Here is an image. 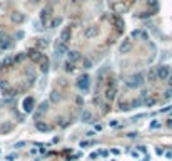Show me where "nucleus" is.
<instances>
[{
  "mask_svg": "<svg viewBox=\"0 0 172 161\" xmlns=\"http://www.w3.org/2000/svg\"><path fill=\"white\" fill-rule=\"evenodd\" d=\"M125 86L130 89H137V87H142L144 86V74L137 72V74H132L127 81H125Z\"/></svg>",
  "mask_w": 172,
  "mask_h": 161,
  "instance_id": "f257e3e1",
  "label": "nucleus"
},
{
  "mask_svg": "<svg viewBox=\"0 0 172 161\" xmlns=\"http://www.w3.org/2000/svg\"><path fill=\"white\" fill-rule=\"evenodd\" d=\"M55 57L57 59H60V57H64V56H67L69 54V47H67V44L65 42H62V40H59V42H55Z\"/></svg>",
  "mask_w": 172,
  "mask_h": 161,
  "instance_id": "f03ea898",
  "label": "nucleus"
},
{
  "mask_svg": "<svg viewBox=\"0 0 172 161\" xmlns=\"http://www.w3.org/2000/svg\"><path fill=\"white\" fill-rule=\"evenodd\" d=\"M22 107H24V111L27 114L34 113V109H35V99L32 98V96H27V98L22 101Z\"/></svg>",
  "mask_w": 172,
  "mask_h": 161,
  "instance_id": "7ed1b4c3",
  "label": "nucleus"
},
{
  "mask_svg": "<svg viewBox=\"0 0 172 161\" xmlns=\"http://www.w3.org/2000/svg\"><path fill=\"white\" fill-rule=\"evenodd\" d=\"M77 87L80 89V91L87 92V91H89V87H90V77H89L87 74L80 76V77H79V81H77Z\"/></svg>",
  "mask_w": 172,
  "mask_h": 161,
  "instance_id": "20e7f679",
  "label": "nucleus"
},
{
  "mask_svg": "<svg viewBox=\"0 0 172 161\" xmlns=\"http://www.w3.org/2000/svg\"><path fill=\"white\" fill-rule=\"evenodd\" d=\"M12 44H13V40H12V37H10V35H7V34L0 35V52L10 49V47H12Z\"/></svg>",
  "mask_w": 172,
  "mask_h": 161,
  "instance_id": "39448f33",
  "label": "nucleus"
},
{
  "mask_svg": "<svg viewBox=\"0 0 172 161\" xmlns=\"http://www.w3.org/2000/svg\"><path fill=\"white\" fill-rule=\"evenodd\" d=\"M170 74H172V71H170L169 66H160V67H157V77H159V81H167Z\"/></svg>",
  "mask_w": 172,
  "mask_h": 161,
  "instance_id": "423d86ee",
  "label": "nucleus"
},
{
  "mask_svg": "<svg viewBox=\"0 0 172 161\" xmlns=\"http://www.w3.org/2000/svg\"><path fill=\"white\" fill-rule=\"evenodd\" d=\"M27 57L32 60V62H42V59H44V54L38 51V49H30V51L27 52Z\"/></svg>",
  "mask_w": 172,
  "mask_h": 161,
  "instance_id": "0eeeda50",
  "label": "nucleus"
},
{
  "mask_svg": "<svg viewBox=\"0 0 172 161\" xmlns=\"http://www.w3.org/2000/svg\"><path fill=\"white\" fill-rule=\"evenodd\" d=\"M0 91L3 92L5 96H15V91H13V87L10 86V82L9 81H0Z\"/></svg>",
  "mask_w": 172,
  "mask_h": 161,
  "instance_id": "6e6552de",
  "label": "nucleus"
},
{
  "mask_svg": "<svg viewBox=\"0 0 172 161\" xmlns=\"http://www.w3.org/2000/svg\"><path fill=\"white\" fill-rule=\"evenodd\" d=\"M132 47H134L132 40H130V39H125L122 44L119 45V51H120V54H129V52L132 51Z\"/></svg>",
  "mask_w": 172,
  "mask_h": 161,
  "instance_id": "1a4fd4ad",
  "label": "nucleus"
},
{
  "mask_svg": "<svg viewBox=\"0 0 172 161\" xmlns=\"http://www.w3.org/2000/svg\"><path fill=\"white\" fill-rule=\"evenodd\" d=\"M97 34H99V29L95 25H89L84 30V37L85 39H94V37H97Z\"/></svg>",
  "mask_w": 172,
  "mask_h": 161,
  "instance_id": "9d476101",
  "label": "nucleus"
},
{
  "mask_svg": "<svg viewBox=\"0 0 172 161\" xmlns=\"http://www.w3.org/2000/svg\"><path fill=\"white\" fill-rule=\"evenodd\" d=\"M70 37H72V29L70 27H64L62 29V32H60V39L59 40H62V42H69L70 40Z\"/></svg>",
  "mask_w": 172,
  "mask_h": 161,
  "instance_id": "9b49d317",
  "label": "nucleus"
},
{
  "mask_svg": "<svg viewBox=\"0 0 172 161\" xmlns=\"http://www.w3.org/2000/svg\"><path fill=\"white\" fill-rule=\"evenodd\" d=\"M115 94H117L115 86H110V87H107V91H105V101H107V102H112L114 98H115Z\"/></svg>",
  "mask_w": 172,
  "mask_h": 161,
  "instance_id": "f8f14e48",
  "label": "nucleus"
},
{
  "mask_svg": "<svg viewBox=\"0 0 172 161\" xmlns=\"http://www.w3.org/2000/svg\"><path fill=\"white\" fill-rule=\"evenodd\" d=\"M114 10H115V13H124L129 10V5L124 2H115L114 3Z\"/></svg>",
  "mask_w": 172,
  "mask_h": 161,
  "instance_id": "ddd939ff",
  "label": "nucleus"
},
{
  "mask_svg": "<svg viewBox=\"0 0 172 161\" xmlns=\"http://www.w3.org/2000/svg\"><path fill=\"white\" fill-rule=\"evenodd\" d=\"M132 39H142V40H147L149 39V35H147V32H144V30H139V29H135V30H132Z\"/></svg>",
  "mask_w": 172,
  "mask_h": 161,
  "instance_id": "4468645a",
  "label": "nucleus"
},
{
  "mask_svg": "<svg viewBox=\"0 0 172 161\" xmlns=\"http://www.w3.org/2000/svg\"><path fill=\"white\" fill-rule=\"evenodd\" d=\"M80 52L79 51H69V54H67V60H70V62H79V60H80Z\"/></svg>",
  "mask_w": 172,
  "mask_h": 161,
  "instance_id": "2eb2a0df",
  "label": "nucleus"
},
{
  "mask_svg": "<svg viewBox=\"0 0 172 161\" xmlns=\"http://www.w3.org/2000/svg\"><path fill=\"white\" fill-rule=\"evenodd\" d=\"M50 13H52V7L47 5L44 10L40 12V20H42V24H47V19L50 17Z\"/></svg>",
  "mask_w": 172,
  "mask_h": 161,
  "instance_id": "dca6fc26",
  "label": "nucleus"
},
{
  "mask_svg": "<svg viewBox=\"0 0 172 161\" xmlns=\"http://www.w3.org/2000/svg\"><path fill=\"white\" fill-rule=\"evenodd\" d=\"M12 22L13 24H24L25 22V15H24V13H20V12L12 13Z\"/></svg>",
  "mask_w": 172,
  "mask_h": 161,
  "instance_id": "f3484780",
  "label": "nucleus"
},
{
  "mask_svg": "<svg viewBox=\"0 0 172 161\" xmlns=\"http://www.w3.org/2000/svg\"><path fill=\"white\" fill-rule=\"evenodd\" d=\"M80 119H82V123H92V119H94V116H92V113H90V111H87V109H85L84 113H82Z\"/></svg>",
  "mask_w": 172,
  "mask_h": 161,
  "instance_id": "a211bd4d",
  "label": "nucleus"
},
{
  "mask_svg": "<svg viewBox=\"0 0 172 161\" xmlns=\"http://www.w3.org/2000/svg\"><path fill=\"white\" fill-rule=\"evenodd\" d=\"M49 69H50V62H49V59L44 56V59H42V62H40V71L44 74H47L49 72Z\"/></svg>",
  "mask_w": 172,
  "mask_h": 161,
  "instance_id": "6ab92c4d",
  "label": "nucleus"
},
{
  "mask_svg": "<svg viewBox=\"0 0 172 161\" xmlns=\"http://www.w3.org/2000/svg\"><path fill=\"white\" fill-rule=\"evenodd\" d=\"M112 22H114V25L117 27V30H119V32H122L124 29H125V25H124V20H122V19H119V17H114V20H112Z\"/></svg>",
  "mask_w": 172,
  "mask_h": 161,
  "instance_id": "aec40b11",
  "label": "nucleus"
},
{
  "mask_svg": "<svg viewBox=\"0 0 172 161\" xmlns=\"http://www.w3.org/2000/svg\"><path fill=\"white\" fill-rule=\"evenodd\" d=\"M12 64H15V57H12V56H7L5 59H3L2 66H3V67H10Z\"/></svg>",
  "mask_w": 172,
  "mask_h": 161,
  "instance_id": "412c9836",
  "label": "nucleus"
},
{
  "mask_svg": "<svg viewBox=\"0 0 172 161\" xmlns=\"http://www.w3.org/2000/svg\"><path fill=\"white\" fill-rule=\"evenodd\" d=\"M35 126H37L38 131H50V126H49L47 123H40V121H37V124H35Z\"/></svg>",
  "mask_w": 172,
  "mask_h": 161,
  "instance_id": "4be33fe9",
  "label": "nucleus"
},
{
  "mask_svg": "<svg viewBox=\"0 0 172 161\" xmlns=\"http://www.w3.org/2000/svg\"><path fill=\"white\" fill-rule=\"evenodd\" d=\"M64 69H65V72H74L75 64H74V62H70V60H67V62L64 64Z\"/></svg>",
  "mask_w": 172,
  "mask_h": 161,
  "instance_id": "5701e85b",
  "label": "nucleus"
},
{
  "mask_svg": "<svg viewBox=\"0 0 172 161\" xmlns=\"http://www.w3.org/2000/svg\"><path fill=\"white\" fill-rule=\"evenodd\" d=\"M60 99H62V96H60V92H57V91H52V94H50V101H52V102H59Z\"/></svg>",
  "mask_w": 172,
  "mask_h": 161,
  "instance_id": "b1692460",
  "label": "nucleus"
},
{
  "mask_svg": "<svg viewBox=\"0 0 172 161\" xmlns=\"http://www.w3.org/2000/svg\"><path fill=\"white\" fill-rule=\"evenodd\" d=\"M147 77H149V81H150V82H154L156 79H159V77H157V71H156V69H150V71H149V74H147Z\"/></svg>",
  "mask_w": 172,
  "mask_h": 161,
  "instance_id": "393cba45",
  "label": "nucleus"
},
{
  "mask_svg": "<svg viewBox=\"0 0 172 161\" xmlns=\"http://www.w3.org/2000/svg\"><path fill=\"white\" fill-rule=\"evenodd\" d=\"M154 104H156V98H145L144 99V106L145 107H152Z\"/></svg>",
  "mask_w": 172,
  "mask_h": 161,
  "instance_id": "a878e982",
  "label": "nucleus"
},
{
  "mask_svg": "<svg viewBox=\"0 0 172 161\" xmlns=\"http://www.w3.org/2000/svg\"><path fill=\"white\" fill-rule=\"evenodd\" d=\"M142 102H144V99H134V101H130V107L132 109H135V107H139Z\"/></svg>",
  "mask_w": 172,
  "mask_h": 161,
  "instance_id": "bb28decb",
  "label": "nucleus"
},
{
  "mask_svg": "<svg viewBox=\"0 0 172 161\" xmlns=\"http://www.w3.org/2000/svg\"><path fill=\"white\" fill-rule=\"evenodd\" d=\"M47 109H49V102H47V101H44L40 106H38V113H40V114H42V113H45Z\"/></svg>",
  "mask_w": 172,
  "mask_h": 161,
  "instance_id": "cd10ccee",
  "label": "nucleus"
},
{
  "mask_svg": "<svg viewBox=\"0 0 172 161\" xmlns=\"http://www.w3.org/2000/svg\"><path fill=\"white\" fill-rule=\"evenodd\" d=\"M129 109H132V107H130V102H127V101H122V102H120V111H129Z\"/></svg>",
  "mask_w": 172,
  "mask_h": 161,
  "instance_id": "c85d7f7f",
  "label": "nucleus"
},
{
  "mask_svg": "<svg viewBox=\"0 0 172 161\" xmlns=\"http://www.w3.org/2000/svg\"><path fill=\"white\" fill-rule=\"evenodd\" d=\"M82 67H84V69H90L92 67V60L90 59H84L82 60Z\"/></svg>",
  "mask_w": 172,
  "mask_h": 161,
  "instance_id": "c756f323",
  "label": "nucleus"
},
{
  "mask_svg": "<svg viewBox=\"0 0 172 161\" xmlns=\"http://www.w3.org/2000/svg\"><path fill=\"white\" fill-rule=\"evenodd\" d=\"M147 3H149V7H152V9L157 12V9H159V5H157V0H147Z\"/></svg>",
  "mask_w": 172,
  "mask_h": 161,
  "instance_id": "7c9ffc66",
  "label": "nucleus"
},
{
  "mask_svg": "<svg viewBox=\"0 0 172 161\" xmlns=\"http://www.w3.org/2000/svg\"><path fill=\"white\" fill-rule=\"evenodd\" d=\"M95 141H82L80 143V148H87V146H94Z\"/></svg>",
  "mask_w": 172,
  "mask_h": 161,
  "instance_id": "2f4dec72",
  "label": "nucleus"
},
{
  "mask_svg": "<svg viewBox=\"0 0 172 161\" xmlns=\"http://www.w3.org/2000/svg\"><path fill=\"white\" fill-rule=\"evenodd\" d=\"M149 128H150V129H159V128H160V123H159V121H152Z\"/></svg>",
  "mask_w": 172,
  "mask_h": 161,
  "instance_id": "473e14b6",
  "label": "nucleus"
},
{
  "mask_svg": "<svg viewBox=\"0 0 172 161\" xmlns=\"http://www.w3.org/2000/svg\"><path fill=\"white\" fill-rule=\"evenodd\" d=\"M60 22H62V19H60V17H57V19H53L52 22H50V27H57Z\"/></svg>",
  "mask_w": 172,
  "mask_h": 161,
  "instance_id": "72a5a7b5",
  "label": "nucleus"
},
{
  "mask_svg": "<svg viewBox=\"0 0 172 161\" xmlns=\"http://www.w3.org/2000/svg\"><path fill=\"white\" fill-rule=\"evenodd\" d=\"M37 45H38V47H40V49H42V47L45 49V47H47V45H49V42L45 40V39H40V40H38V44H37Z\"/></svg>",
  "mask_w": 172,
  "mask_h": 161,
  "instance_id": "f704fd0d",
  "label": "nucleus"
},
{
  "mask_svg": "<svg viewBox=\"0 0 172 161\" xmlns=\"http://www.w3.org/2000/svg\"><path fill=\"white\" fill-rule=\"evenodd\" d=\"M164 98H166V99H170L172 98V87H169L166 92H164Z\"/></svg>",
  "mask_w": 172,
  "mask_h": 161,
  "instance_id": "c9c22d12",
  "label": "nucleus"
},
{
  "mask_svg": "<svg viewBox=\"0 0 172 161\" xmlns=\"http://www.w3.org/2000/svg\"><path fill=\"white\" fill-rule=\"evenodd\" d=\"M24 146H27V141H19V143H15V148H17V149L24 148Z\"/></svg>",
  "mask_w": 172,
  "mask_h": 161,
  "instance_id": "e433bc0d",
  "label": "nucleus"
},
{
  "mask_svg": "<svg viewBox=\"0 0 172 161\" xmlns=\"http://www.w3.org/2000/svg\"><path fill=\"white\" fill-rule=\"evenodd\" d=\"M10 129H12V124H5V126H2V133H9Z\"/></svg>",
  "mask_w": 172,
  "mask_h": 161,
  "instance_id": "4c0bfd02",
  "label": "nucleus"
},
{
  "mask_svg": "<svg viewBox=\"0 0 172 161\" xmlns=\"http://www.w3.org/2000/svg\"><path fill=\"white\" fill-rule=\"evenodd\" d=\"M24 37H25L24 30H19V32H17V34H15V39H19V40H20V39H24Z\"/></svg>",
  "mask_w": 172,
  "mask_h": 161,
  "instance_id": "58836bf2",
  "label": "nucleus"
},
{
  "mask_svg": "<svg viewBox=\"0 0 172 161\" xmlns=\"http://www.w3.org/2000/svg\"><path fill=\"white\" fill-rule=\"evenodd\" d=\"M24 54H20V56H15V62H22V60H24Z\"/></svg>",
  "mask_w": 172,
  "mask_h": 161,
  "instance_id": "ea45409f",
  "label": "nucleus"
},
{
  "mask_svg": "<svg viewBox=\"0 0 172 161\" xmlns=\"http://www.w3.org/2000/svg\"><path fill=\"white\" fill-rule=\"evenodd\" d=\"M109 126H112V128H115V126H119V121H117V119H114V121H110V123H109Z\"/></svg>",
  "mask_w": 172,
  "mask_h": 161,
  "instance_id": "a19ab883",
  "label": "nucleus"
},
{
  "mask_svg": "<svg viewBox=\"0 0 172 161\" xmlns=\"http://www.w3.org/2000/svg\"><path fill=\"white\" fill-rule=\"evenodd\" d=\"M15 158H17V155H9V156H7L5 159H7V161H13Z\"/></svg>",
  "mask_w": 172,
  "mask_h": 161,
  "instance_id": "79ce46f5",
  "label": "nucleus"
},
{
  "mask_svg": "<svg viewBox=\"0 0 172 161\" xmlns=\"http://www.w3.org/2000/svg\"><path fill=\"white\" fill-rule=\"evenodd\" d=\"M142 117H145V114H137V116L134 117L132 121H137V119H142Z\"/></svg>",
  "mask_w": 172,
  "mask_h": 161,
  "instance_id": "37998d69",
  "label": "nucleus"
},
{
  "mask_svg": "<svg viewBox=\"0 0 172 161\" xmlns=\"http://www.w3.org/2000/svg\"><path fill=\"white\" fill-rule=\"evenodd\" d=\"M75 101H77V104H79V106H80V104H84V99H82V98H80V96H79V98H77V99H75Z\"/></svg>",
  "mask_w": 172,
  "mask_h": 161,
  "instance_id": "c03bdc74",
  "label": "nucleus"
},
{
  "mask_svg": "<svg viewBox=\"0 0 172 161\" xmlns=\"http://www.w3.org/2000/svg\"><path fill=\"white\" fill-rule=\"evenodd\" d=\"M94 131H102V124H95V129Z\"/></svg>",
  "mask_w": 172,
  "mask_h": 161,
  "instance_id": "a18cd8bd",
  "label": "nucleus"
},
{
  "mask_svg": "<svg viewBox=\"0 0 172 161\" xmlns=\"http://www.w3.org/2000/svg\"><path fill=\"white\" fill-rule=\"evenodd\" d=\"M156 153H157V155H159V156H162V155H164V151H162V149H160V148H157V149H156Z\"/></svg>",
  "mask_w": 172,
  "mask_h": 161,
  "instance_id": "49530a36",
  "label": "nucleus"
},
{
  "mask_svg": "<svg viewBox=\"0 0 172 161\" xmlns=\"http://www.w3.org/2000/svg\"><path fill=\"white\" fill-rule=\"evenodd\" d=\"M85 134H87V136H89V138H92V136H94V134H95V131H87V133H85Z\"/></svg>",
  "mask_w": 172,
  "mask_h": 161,
  "instance_id": "de8ad7c7",
  "label": "nucleus"
},
{
  "mask_svg": "<svg viewBox=\"0 0 172 161\" xmlns=\"http://www.w3.org/2000/svg\"><path fill=\"white\" fill-rule=\"evenodd\" d=\"M137 148H139V151L141 153H145V146H137Z\"/></svg>",
  "mask_w": 172,
  "mask_h": 161,
  "instance_id": "09e8293b",
  "label": "nucleus"
},
{
  "mask_svg": "<svg viewBox=\"0 0 172 161\" xmlns=\"http://www.w3.org/2000/svg\"><path fill=\"white\" fill-rule=\"evenodd\" d=\"M97 156H99V153H92V155H90V159H95Z\"/></svg>",
  "mask_w": 172,
  "mask_h": 161,
  "instance_id": "8fccbe9b",
  "label": "nucleus"
},
{
  "mask_svg": "<svg viewBox=\"0 0 172 161\" xmlns=\"http://www.w3.org/2000/svg\"><path fill=\"white\" fill-rule=\"evenodd\" d=\"M167 82H169V86H170V87H172V74H170V76H169V79H167Z\"/></svg>",
  "mask_w": 172,
  "mask_h": 161,
  "instance_id": "3c124183",
  "label": "nucleus"
},
{
  "mask_svg": "<svg viewBox=\"0 0 172 161\" xmlns=\"http://www.w3.org/2000/svg\"><path fill=\"white\" fill-rule=\"evenodd\" d=\"M30 3H34V5H37V3H40V0H30Z\"/></svg>",
  "mask_w": 172,
  "mask_h": 161,
  "instance_id": "603ef678",
  "label": "nucleus"
},
{
  "mask_svg": "<svg viewBox=\"0 0 172 161\" xmlns=\"http://www.w3.org/2000/svg\"><path fill=\"white\" fill-rule=\"evenodd\" d=\"M166 156H167V158H172V153L169 151V153H166Z\"/></svg>",
  "mask_w": 172,
  "mask_h": 161,
  "instance_id": "864d4df0",
  "label": "nucleus"
},
{
  "mask_svg": "<svg viewBox=\"0 0 172 161\" xmlns=\"http://www.w3.org/2000/svg\"><path fill=\"white\" fill-rule=\"evenodd\" d=\"M150 158H149V156H144V158H142V161H149Z\"/></svg>",
  "mask_w": 172,
  "mask_h": 161,
  "instance_id": "5fc2aeb1",
  "label": "nucleus"
},
{
  "mask_svg": "<svg viewBox=\"0 0 172 161\" xmlns=\"http://www.w3.org/2000/svg\"><path fill=\"white\" fill-rule=\"evenodd\" d=\"M167 124H169V128H172V119H169V123Z\"/></svg>",
  "mask_w": 172,
  "mask_h": 161,
  "instance_id": "6e6d98bb",
  "label": "nucleus"
},
{
  "mask_svg": "<svg viewBox=\"0 0 172 161\" xmlns=\"http://www.w3.org/2000/svg\"><path fill=\"white\" fill-rule=\"evenodd\" d=\"M2 34H3V29H2V27H0V35H2Z\"/></svg>",
  "mask_w": 172,
  "mask_h": 161,
  "instance_id": "4d7b16f0",
  "label": "nucleus"
}]
</instances>
